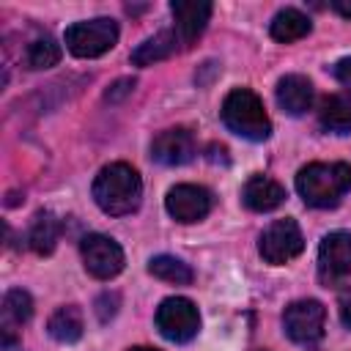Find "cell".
<instances>
[{
	"mask_svg": "<svg viewBox=\"0 0 351 351\" xmlns=\"http://www.w3.org/2000/svg\"><path fill=\"white\" fill-rule=\"evenodd\" d=\"M140 197H143V181L132 165L112 162L99 170L93 181V200L104 214L110 217L132 214L140 206Z\"/></svg>",
	"mask_w": 351,
	"mask_h": 351,
	"instance_id": "cell-1",
	"label": "cell"
},
{
	"mask_svg": "<svg viewBox=\"0 0 351 351\" xmlns=\"http://www.w3.org/2000/svg\"><path fill=\"white\" fill-rule=\"evenodd\" d=\"M351 189V165L313 162L296 173V192L313 208H332Z\"/></svg>",
	"mask_w": 351,
	"mask_h": 351,
	"instance_id": "cell-2",
	"label": "cell"
},
{
	"mask_svg": "<svg viewBox=\"0 0 351 351\" xmlns=\"http://www.w3.org/2000/svg\"><path fill=\"white\" fill-rule=\"evenodd\" d=\"M222 121L225 126L252 143H261L271 134V121L263 110V101L250 88H236L222 101Z\"/></svg>",
	"mask_w": 351,
	"mask_h": 351,
	"instance_id": "cell-3",
	"label": "cell"
},
{
	"mask_svg": "<svg viewBox=\"0 0 351 351\" xmlns=\"http://www.w3.org/2000/svg\"><path fill=\"white\" fill-rule=\"evenodd\" d=\"M63 41H66L69 52L77 55V58H99V55H104L107 49L115 47L118 25L107 16L88 19V22H74V25L66 27Z\"/></svg>",
	"mask_w": 351,
	"mask_h": 351,
	"instance_id": "cell-4",
	"label": "cell"
},
{
	"mask_svg": "<svg viewBox=\"0 0 351 351\" xmlns=\"http://www.w3.org/2000/svg\"><path fill=\"white\" fill-rule=\"evenodd\" d=\"M302 250H304V236H302L296 219H291V217L274 219L258 239V252L271 266H282V263L293 261Z\"/></svg>",
	"mask_w": 351,
	"mask_h": 351,
	"instance_id": "cell-5",
	"label": "cell"
},
{
	"mask_svg": "<svg viewBox=\"0 0 351 351\" xmlns=\"http://www.w3.org/2000/svg\"><path fill=\"white\" fill-rule=\"evenodd\" d=\"M156 329L173 343H186L200 329V313L186 296H170L156 310Z\"/></svg>",
	"mask_w": 351,
	"mask_h": 351,
	"instance_id": "cell-6",
	"label": "cell"
},
{
	"mask_svg": "<svg viewBox=\"0 0 351 351\" xmlns=\"http://www.w3.org/2000/svg\"><path fill=\"white\" fill-rule=\"evenodd\" d=\"M80 255L82 263L88 269V274H93L96 280H110L123 269V250L115 239L104 236V233H88L80 241Z\"/></svg>",
	"mask_w": 351,
	"mask_h": 351,
	"instance_id": "cell-7",
	"label": "cell"
},
{
	"mask_svg": "<svg viewBox=\"0 0 351 351\" xmlns=\"http://www.w3.org/2000/svg\"><path fill=\"white\" fill-rule=\"evenodd\" d=\"M324 318H326V310L321 302L315 299H299V302H291L282 313V329L285 335L293 340V343H302V346H310L315 340H321L324 335Z\"/></svg>",
	"mask_w": 351,
	"mask_h": 351,
	"instance_id": "cell-8",
	"label": "cell"
},
{
	"mask_svg": "<svg viewBox=\"0 0 351 351\" xmlns=\"http://www.w3.org/2000/svg\"><path fill=\"white\" fill-rule=\"evenodd\" d=\"M351 274V233L335 230L321 239L318 247V277L324 285H340Z\"/></svg>",
	"mask_w": 351,
	"mask_h": 351,
	"instance_id": "cell-9",
	"label": "cell"
},
{
	"mask_svg": "<svg viewBox=\"0 0 351 351\" xmlns=\"http://www.w3.org/2000/svg\"><path fill=\"white\" fill-rule=\"evenodd\" d=\"M165 208L176 222H197L211 211V192L197 184H178L167 192Z\"/></svg>",
	"mask_w": 351,
	"mask_h": 351,
	"instance_id": "cell-10",
	"label": "cell"
},
{
	"mask_svg": "<svg viewBox=\"0 0 351 351\" xmlns=\"http://www.w3.org/2000/svg\"><path fill=\"white\" fill-rule=\"evenodd\" d=\"M195 156V134L186 126H173L151 140V159L159 165H186Z\"/></svg>",
	"mask_w": 351,
	"mask_h": 351,
	"instance_id": "cell-11",
	"label": "cell"
},
{
	"mask_svg": "<svg viewBox=\"0 0 351 351\" xmlns=\"http://www.w3.org/2000/svg\"><path fill=\"white\" fill-rule=\"evenodd\" d=\"M170 11H173V19H176L173 30H176L181 47H189L206 30V22L211 16V3H203V0H173Z\"/></svg>",
	"mask_w": 351,
	"mask_h": 351,
	"instance_id": "cell-12",
	"label": "cell"
},
{
	"mask_svg": "<svg viewBox=\"0 0 351 351\" xmlns=\"http://www.w3.org/2000/svg\"><path fill=\"white\" fill-rule=\"evenodd\" d=\"M277 104L288 115H304L313 107V82L302 74H285L277 82Z\"/></svg>",
	"mask_w": 351,
	"mask_h": 351,
	"instance_id": "cell-13",
	"label": "cell"
},
{
	"mask_svg": "<svg viewBox=\"0 0 351 351\" xmlns=\"http://www.w3.org/2000/svg\"><path fill=\"white\" fill-rule=\"evenodd\" d=\"M33 315V299L27 291L22 288H14L5 293L3 299V348L5 351H14L16 340H14V329L27 324Z\"/></svg>",
	"mask_w": 351,
	"mask_h": 351,
	"instance_id": "cell-14",
	"label": "cell"
},
{
	"mask_svg": "<svg viewBox=\"0 0 351 351\" xmlns=\"http://www.w3.org/2000/svg\"><path fill=\"white\" fill-rule=\"evenodd\" d=\"M241 200L252 211H274L285 200V189L269 176H252L241 189Z\"/></svg>",
	"mask_w": 351,
	"mask_h": 351,
	"instance_id": "cell-15",
	"label": "cell"
},
{
	"mask_svg": "<svg viewBox=\"0 0 351 351\" xmlns=\"http://www.w3.org/2000/svg\"><path fill=\"white\" fill-rule=\"evenodd\" d=\"M318 123L332 134H351V96L329 93L318 104Z\"/></svg>",
	"mask_w": 351,
	"mask_h": 351,
	"instance_id": "cell-16",
	"label": "cell"
},
{
	"mask_svg": "<svg viewBox=\"0 0 351 351\" xmlns=\"http://www.w3.org/2000/svg\"><path fill=\"white\" fill-rule=\"evenodd\" d=\"M178 49H184V47H181V41H178L176 30H159L156 36L145 38V41L132 52V63H134V66H154V63H159V60L176 55Z\"/></svg>",
	"mask_w": 351,
	"mask_h": 351,
	"instance_id": "cell-17",
	"label": "cell"
},
{
	"mask_svg": "<svg viewBox=\"0 0 351 351\" xmlns=\"http://www.w3.org/2000/svg\"><path fill=\"white\" fill-rule=\"evenodd\" d=\"M310 30H313L310 16H304L299 8H282V11H277L274 19H271V25H269L271 38L280 41V44L299 41V38H304Z\"/></svg>",
	"mask_w": 351,
	"mask_h": 351,
	"instance_id": "cell-18",
	"label": "cell"
},
{
	"mask_svg": "<svg viewBox=\"0 0 351 351\" xmlns=\"http://www.w3.org/2000/svg\"><path fill=\"white\" fill-rule=\"evenodd\" d=\"M60 219L52 211H38L30 230H27V244L36 255H49L60 239Z\"/></svg>",
	"mask_w": 351,
	"mask_h": 351,
	"instance_id": "cell-19",
	"label": "cell"
},
{
	"mask_svg": "<svg viewBox=\"0 0 351 351\" xmlns=\"http://www.w3.org/2000/svg\"><path fill=\"white\" fill-rule=\"evenodd\" d=\"M47 329H49V335H52L58 343H77V340L82 337V313H80L74 304L58 307V310L49 315Z\"/></svg>",
	"mask_w": 351,
	"mask_h": 351,
	"instance_id": "cell-20",
	"label": "cell"
},
{
	"mask_svg": "<svg viewBox=\"0 0 351 351\" xmlns=\"http://www.w3.org/2000/svg\"><path fill=\"white\" fill-rule=\"evenodd\" d=\"M148 271H151L154 277L165 280V282H173V285H189L192 277H195L192 269H189L184 261L173 258V255H156V258H151Z\"/></svg>",
	"mask_w": 351,
	"mask_h": 351,
	"instance_id": "cell-21",
	"label": "cell"
},
{
	"mask_svg": "<svg viewBox=\"0 0 351 351\" xmlns=\"http://www.w3.org/2000/svg\"><path fill=\"white\" fill-rule=\"evenodd\" d=\"M58 60H60V47H58L55 38H49V36L33 38V41L27 44V49H25V66L33 69V71L49 69V66H55Z\"/></svg>",
	"mask_w": 351,
	"mask_h": 351,
	"instance_id": "cell-22",
	"label": "cell"
},
{
	"mask_svg": "<svg viewBox=\"0 0 351 351\" xmlns=\"http://www.w3.org/2000/svg\"><path fill=\"white\" fill-rule=\"evenodd\" d=\"M337 307H340V321L351 329V285L340 288V296H337Z\"/></svg>",
	"mask_w": 351,
	"mask_h": 351,
	"instance_id": "cell-23",
	"label": "cell"
},
{
	"mask_svg": "<svg viewBox=\"0 0 351 351\" xmlns=\"http://www.w3.org/2000/svg\"><path fill=\"white\" fill-rule=\"evenodd\" d=\"M332 74L351 90V58H343V60H337L335 63V69H332Z\"/></svg>",
	"mask_w": 351,
	"mask_h": 351,
	"instance_id": "cell-24",
	"label": "cell"
},
{
	"mask_svg": "<svg viewBox=\"0 0 351 351\" xmlns=\"http://www.w3.org/2000/svg\"><path fill=\"white\" fill-rule=\"evenodd\" d=\"M132 88H134V80H118V82L107 90V101H118L121 96L132 93Z\"/></svg>",
	"mask_w": 351,
	"mask_h": 351,
	"instance_id": "cell-25",
	"label": "cell"
},
{
	"mask_svg": "<svg viewBox=\"0 0 351 351\" xmlns=\"http://www.w3.org/2000/svg\"><path fill=\"white\" fill-rule=\"evenodd\" d=\"M332 8H335L340 16L351 19V0H335V3H332Z\"/></svg>",
	"mask_w": 351,
	"mask_h": 351,
	"instance_id": "cell-26",
	"label": "cell"
},
{
	"mask_svg": "<svg viewBox=\"0 0 351 351\" xmlns=\"http://www.w3.org/2000/svg\"><path fill=\"white\" fill-rule=\"evenodd\" d=\"M129 351H159V348H145V346H137V348H129Z\"/></svg>",
	"mask_w": 351,
	"mask_h": 351,
	"instance_id": "cell-27",
	"label": "cell"
}]
</instances>
